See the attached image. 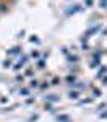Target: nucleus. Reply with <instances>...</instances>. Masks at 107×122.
Returning a JSON list of instances; mask_svg holds the SVG:
<instances>
[{"label": "nucleus", "instance_id": "obj_1", "mask_svg": "<svg viewBox=\"0 0 107 122\" xmlns=\"http://www.w3.org/2000/svg\"><path fill=\"white\" fill-rule=\"evenodd\" d=\"M94 59H93V62H91V67H96L99 62H101V52H94Z\"/></svg>", "mask_w": 107, "mask_h": 122}, {"label": "nucleus", "instance_id": "obj_2", "mask_svg": "<svg viewBox=\"0 0 107 122\" xmlns=\"http://www.w3.org/2000/svg\"><path fill=\"white\" fill-rule=\"evenodd\" d=\"M104 73H107V67H102V68L97 72V78H99V76H102Z\"/></svg>", "mask_w": 107, "mask_h": 122}, {"label": "nucleus", "instance_id": "obj_3", "mask_svg": "<svg viewBox=\"0 0 107 122\" xmlns=\"http://www.w3.org/2000/svg\"><path fill=\"white\" fill-rule=\"evenodd\" d=\"M58 121L60 122H70V117L68 116H58Z\"/></svg>", "mask_w": 107, "mask_h": 122}, {"label": "nucleus", "instance_id": "obj_4", "mask_svg": "<svg viewBox=\"0 0 107 122\" xmlns=\"http://www.w3.org/2000/svg\"><path fill=\"white\" fill-rule=\"evenodd\" d=\"M16 52H19V47H13V49L8 51V56H13V54H16Z\"/></svg>", "mask_w": 107, "mask_h": 122}, {"label": "nucleus", "instance_id": "obj_5", "mask_svg": "<svg viewBox=\"0 0 107 122\" xmlns=\"http://www.w3.org/2000/svg\"><path fill=\"white\" fill-rule=\"evenodd\" d=\"M96 31H97V28H91V29H89V31L86 33V38H89V36H93V34H94Z\"/></svg>", "mask_w": 107, "mask_h": 122}, {"label": "nucleus", "instance_id": "obj_6", "mask_svg": "<svg viewBox=\"0 0 107 122\" xmlns=\"http://www.w3.org/2000/svg\"><path fill=\"white\" fill-rule=\"evenodd\" d=\"M67 81L70 85H75V81H76V78H75V76H67Z\"/></svg>", "mask_w": 107, "mask_h": 122}, {"label": "nucleus", "instance_id": "obj_7", "mask_svg": "<svg viewBox=\"0 0 107 122\" xmlns=\"http://www.w3.org/2000/svg\"><path fill=\"white\" fill-rule=\"evenodd\" d=\"M76 98H78L76 91H71V93H70V99H76Z\"/></svg>", "mask_w": 107, "mask_h": 122}, {"label": "nucleus", "instance_id": "obj_8", "mask_svg": "<svg viewBox=\"0 0 107 122\" xmlns=\"http://www.w3.org/2000/svg\"><path fill=\"white\" fill-rule=\"evenodd\" d=\"M19 94H23V96H28V90H26V88L19 90Z\"/></svg>", "mask_w": 107, "mask_h": 122}, {"label": "nucleus", "instance_id": "obj_9", "mask_svg": "<svg viewBox=\"0 0 107 122\" xmlns=\"http://www.w3.org/2000/svg\"><path fill=\"white\" fill-rule=\"evenodd\" d=\"M68 60H70V62H76L78 59H76V56H68Z\"/></svg>", "mask_w": 107, "mask_h": 122}, {"label": "nucleus", "instance_id": "obj_10", "mask_svg": "<svg viewBox=\"0 0 107 122\" xmlns=\"http://www.w3.org/2000/svg\"><path fill=\"white\" fill-rule=\"evenodd\" d=\"M31 57H34V59H37V57H39V52H37V51H33V52H31Z\"/></svg>", "mask_w": 107, "mask_h": 122}, {"label": "nucleus", "instance_id": "obj_11", "mask_svg": "<svg viewBox=\"0 0 107 122\" xmlns=\"http://www.w3.org/2000/svg\"><path fill=\"white\" fill-rule=\"evenodd\" d=\"M29 39H31V42H39V38H37V36H31Z\"/></svg>", "mask_w": 107, "mask_h": 122}, {"label": "nucleus", "instance_id": "obj_12", "mask_svg": "<svg viewBox=\"0 0 107 122\" xmlns=\"http://www.w3.org/2000/svg\"><path fill=\"white\" fill-rule=\"evenodd\" d=\"M29 86H31V88H36V86H37V81H36V80H33V81L29 83Z\"/></svg>", "mask_w": 107, "mask_h": 122}, {"label": "nucleus", "instance_id": "obj_13", "mask_svg": "<svg viewBox=\"0 0 107 122\" xmlns=\"http://www.w3.org/2000/svg\"><path fill=\"white\" fill-rule=\"evenodd\" d=\"M84 3H86V7H93V0H84Z\"/></svg>", "mask_w": 107, "mask_h": 122}, {"label": "nucleus", "instance_id": "obj_14", "mask_svg": "<svg viewBox=\"0 0 107 122\" xmlns=\"http://www.w3.org/2000/svg\"><path fill=\"white\" fill-rule=\"evenodd\" d=\"M101 7H102V8H107V0H102V2H101Z\"/></svg>", "mask_w": 107, "mask_h": 122}, {"label": "nucleus", "instance_id": "obj_15", "mask_svg": "<svg viewBox=\"0 0 107 122\" xmlns=\"http://www.w3.org/2000/svg\"><path fill=\"white\" fill-rule=\"evenodd\" d=\"M94 96H101V91L99 90H94Z\"/></svg>", "mask_w": 107, "mask_h": 122}, {"label": "nucleus", "instance_id": "obj_16", "mask_svg": "<svg viewBox=\"0 0 107 122\" xmlns=\"http://www.w3.org/2000/svg\"><path fill=\"white\" fill-rule=\"evenodd\" d=\"M104 85H107V76H106V78H104Z\"/></svg>", "mask_w": 107, "mask_h": 122}]
</instances>
